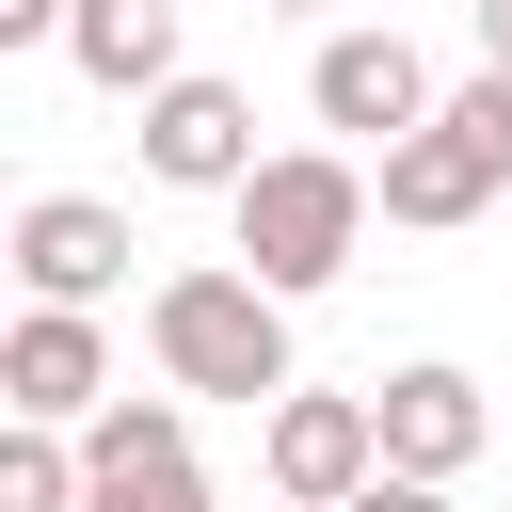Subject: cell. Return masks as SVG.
<instances>
[{"instance_id": "1", "label": "cell", "mask_w": 512, "mask_h": 512, "mask_svg": "<svg viewBox=\"0 0 512 512\" xmlns=\"http://www.w3.org/2000/svg\"><path fill=\"white\" fill-rule=\"evenodd\" d=\"M368 208H384V176H368V160L288 144V160H256V192H240V272H256L272 304H304V288H336V272H352Z\"/></svg>"}, {"instance_id": "2", "label": "cell", "mask_w": 512, "mask_h": 512, "mask_svg": "<svg viewBox=\"0 0 512 512\" xmlns=\"http://www.w3.org/2000/svg\"><path fill=\"white\" fill-rule=\"evenodd\" d=\"M144 352L176 400H288V304L256 272H160L144 288Z\"/></svg>"}, {"instance_id": "3", "label": "cell", "mask_w": 512, "mask_h": 512, "mask_svg": "<svg viewBox=\"0 0 512 512\" xmlns=\"http://www.w3.org/2000/svg\"><path fill=\"white\" fill-rule=\"evenodd\" d=\"M256 464H272V512H352V496L384 480V416H368L352 384H288L272 432H256Z\"/></svg>"}, {"instance_id": "4", "label": "cell", "mask_w": 512, "mask_h": 512, "mask_svg": "<svg viewBox=\"0 0 512 512\" xmlns=\"http://www.w3.org/2000/svg\"><path fill=\"white\" fill-rule=\"evenodd\" d=\"M80 512H208L192 416H176V400H112V416L80 432Z\"/></svg>"}, {"instance_id": "5", "label": "cell", "mask_w": 512, "mask_h": 512, "mask_svg": "<svg viewBox=\"0 0 512 512\" xmlns=\"http://www.w3.org/2000/svg\"><path fill=\"white\" fill-rule=\"evenodd\" d=\"M304 96H320V128H352V144H416L448 96H432V64L400 48V32H320V64H304Z\"/></svg>"}, {"instance_id": "6", "label": "cell", "mask_w": 512, "mask_h": 512, "mask_svg": "<svg viewBox=\"0 0 512 512\" xmlns=\"http://www.w3.org/2000/svg\"><path fill=\"white\" fill-rule=\"evenodd\" d=\"M144 176H160V192H224V208H240V192H256V112H240V80H208V64H192L176 96H144Z\"/></svg>"}, {"instance_id": "7", "label": "cell", "mask_w": 512, "mask_h": 512, "mask_svg": "<svg viewBox=\"0 0 512 512\" xmlns=\"http://www.w3.org/2000/svg\"><path fill=\"white\" fill-rule=\"evenodd\" d=\"M16 288L64 304V320H96V304L128 288V208H96V192H32V208H16Z\"/></svg>"}, {"instance_id": "8", "label": "cell", "mask_w": 512, "mask_h": 512, "mask_svg": "<svg viewBox=\"0 0 512 512\" xmlns=\"http://www.w3.org/2000/svg\"><path fill=\"white\" fill-rule=\"evenodd\" d=\"M0 400H16V432H96L112 416V336L64 320V304H32L0 336Z\"/></svg>"}, {"instance_id": "9", "label": "cell", "mask_w": 512, "mask_h": 512, "mask_svg": "<svg viewBox=\"0 0 512 512\" xmlns=\"http://www.w3.org/2000/svg\"><path fill=\"white\" fill-rule=\"evenodd\" d=\"M368 416H384V480H464L480 432H496V400H480L464 368H384Z\"/></svg>"}, {"instance_id": "10", "label": "cell", "mask_w": 512, "mask_h": 512, "mask_svg": "<svg viewBox=\"0 0 512 512\" xmlns=\"http://www.w3.org/2000/svg\"><path fill=\"white\" fill-rule=\"evenodd\" d=\"M64 64L96 80V96H176L192 64H176V0H80L64 16Z\"/></svg>"}, {"instance_id": "11", "label": "cell", "mask_w": 512, "mask_h": 512, "mask_svg": "<svg viewBox=\"0 0 512 512\" xmlns=\"http://www.w3.org/2000/svg\"><path fill=\"white\" fill-rule=\"evenodd\" d=\"M480 208H496V160H480V144L432 112V128L384 160V224H480Z\"/></svg>"}, {"instance_id": "12", "label": "cell", "mask_w": 512, "mask_h": 512, "mask_svg": "<svg viewBox=\"0 0 512 512\" xmlns=\"http://www.w3.org/2000/svg\"><path fill=\"white\" fill-rule=\"evenodd\" d=\"M0 512H80V448L64 432H0Z\"/></svg>"}, {"instance_id": "13", "label": "cell", "mask_w": 512, "mask_h": 512, "mask_svg": "<svg viewBox=\"0 0 512 512\" xmlns=\"http://www.w3.org/2000/svg\"><path fill=\"white\" fill-rule=\"evenodd\" d=\"M448 128H464V144L496 160V192H512V64H480V80L448 96Z\"/></svg>"}, {"instance_id": "14", "label": "cell", "mask_w": 512, "mask_h": 512, "mask_svg": "<svg viewBox=\"0 0 512 512\" xmlns=\"http://www.w3.org/2000/svg\"><path fill=\"white\" fill-rule=\"evenodd\" d=\"M64 16L80 0H0V48H64Z\"/></svg>"}, {"instance_id": "15", "label": "cell", "mask_w": 512, "mask_h": 512, "mask_svg": "<svg viewBox=\"0 0 512 512\" xmlns=\"http://www.w3.org/2000/svg\"><path fill=\"white\" fill-rule=\"evenodd\" d=\"M352 512H448V480H368Z\"/></svg>"}, {"instance_id": "16", "label": "cell", "mask_w": 512, "mask_h": 512, "mask_svg": "<svg viewBox=\"0 0 512 512\" xmlns=\"http://www.w3.org/2000/svg\"><path fill=\"white\" fill-rule=\"evenodd\" d=\"M480 64H512V0H480Z\"/></svg>"}, {"instance_id": "17", "label": "cell", "mask_w": 512, "mask_h": 512, "mask_svg": "<svg viewBox=\"0 0 512 512\" xmlns=\"http://www.w3.org/2000/svg\"><path fill=\"white\" fill-rule=\"evenodd\" d=\"M256 16H320V0H256Z\"/></svg>"}]
</instances>
